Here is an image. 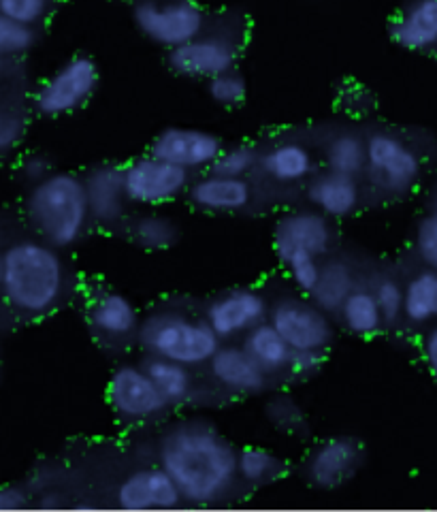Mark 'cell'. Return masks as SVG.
<instances>
[{"mask_svg":"<svg viewBox=\"0 0 437 512\" xmlns=\"http://www.w3.org/2000/svg\"><path fill=\"white\" fill-rule=\"evenodd\" d=\"M158 466L180 487L188 506H218L239 480V448L203 419L177 421L158 440Z\"/></svg>","mask_w":437,"mask_h":512,"instance_id":"1","label":"cell"},{"mask_svg":"<svg viewBox=\"0 0 437 512\" xmlns=\"http://www.w3.org/2000/svg\"><path fill=\"white\" fill-rule=\"evenodd\" d=\"M325 352H310V350H295L293 365H290V376L297 380H307L316 376L322 365H325Z\"/></svg>","mask_w":437,"mask_h":512,"instance_id":"42","label":"cell"},{"mask_svg":"<svg viewBox=\"0 0 437 512\" xmlns=\"http://www.w3.org/2000/svg\"><path fill=\"white\" fill-rule=\"evenodd\" d=\"M54 171L56 169H54L52 158L43 152H30V154L22 156L18 163V175L28 186L45 180L47 175H52Z\"/></svg>","mask_w":437,"mask_h":512,"instance_id":"41","label":"cell"},{"mask_svg":"<svg viewBox=\"0 0 437 512\" xmlns=\"http://www.w3.org/2000/svg\"><path fill=\"white\" fill-rule=\"evenodd\" d=\"M22 212L28 227L60 250L82 244L94 224L84 175L75 171H54L28 186Z\"/></svg>","mask_w":437,"mask_h":512,"instance_id":"3","label":"cell"},{"mask_svg":"<svg viewBox=\"0 0 437 512\" xmlns=\"http://www.w3.org/2000/svg\"><path fill=\"white\" fill-rule=\"evenodd\" d=\"M269 323L282 333V338L293 346V350L325 352L327 355L335 340L331 314L318 308L307 295L275 299L269 310Z\"/></svg>","mask_w":437,"mask_h":512,"instance_id":"9","label":"cell"},{"mask_svg":"<svg viewBox=\"0 0 437 512\" xmlns=\"http://www.w3.org/2000/svg\"><path fill=\"white\" fill-rule=\"evenodd\" d=\"M30 506V493L22 485H7L0 491V510L13 512Z\"/></svg>","mask_w":437,"mask_h":512,"instance_id":"44","label":"cell"},{"mask_svg":"<svg viewBox=\"0 0 437 512\" xmlns=\"http://www.w3.org/2000/svg\"><path fill=\"white\" fill-rule=\"evenodd\" d=\"M26 135V116L20 109L5 107L0 114V154L9 158L13 150L20 148Z\"/></svg>","mask_w":437,"mask_h":512,"instance_id":"40","label":"cell"},{"mask_svg":"<svg viewBox=\"0 0 437 512\" xmlns=\"http://www.w3.org/2000/svg\"><path fill=\"white\" fill-rule=\"evenodd\" d=\"M54 0H0V15L15 22L39 26L52 11Z\"/></svg>","mask_w":437,"mask_h":512,"instance_id":"39","label":"cell"},{"mask_svg":"<svg viewBox=\"0 0 437 512\" xmlns=\"http://www.w3.org/2000/svg\"><path fill=\"white\" fill-rule=\"evenodd\" d=\"M269 310L271 301L261 288L235 286L209 299L201 314L222 342H235L269 320Z\"/></svg>","mask_w":437,"mask_h":512,"instance_id":"11","label":"cell"},{"mask_svg":"<svg viewBox=\"0 0 437 512\" xmlns=\"http://www.w3.org/2000/svg\"><path fill=\"white\" fill-rule=\"evenodd\" d=\"M241 344H244L252 359L261 365L271 378L290 376V365H293L295 350L269 320L248 331L244 338H241Z\"/></svg>","mask_w":437,"mask_h":512,"instance_id":"25","label":"cell"},{"mask_svg":"<svg viewBox=\"0 0 437 512\" xmlns=\"http://www.w3.org/2000/svg\"><path fill=\"white\" fill-rule=\"evenodd\" d=\"M145 370L156 382V387L167 397V402L173 408H180L190 404L194 395H197V387H194V374L192 367L177 363L163 357H150L145 355Z\"/></svg>","mask_w":437,"mask_h":512,"instance_id":"28","label":"cell"},{"mask_svg":"<svg viewBox=\"0 0 437 512\" xmlns=\"http://www.w3.org/2000/svg\"><path fill=\"white\" fill-rule=\"evenodd\" d=\"M286 470V461L265 446H246L239 451V480L244 487L261 489L278 483Z\"/></svg>","mask_w":437,"mask_h":512,"instance_id":"31","label":"cell"},{"mask_svg":"<svg viewBox=\"0 0 437 512\" xmlns=\"http://www.w3.org/2000/svg\"><path fill=\"white\" fill-rule=\"evenodd\" d=\"M186 195L192 207L207 214H239L254 203V188L248 178H231L214 171L192 180Z\"/></svg>","mask_w":437,"mask_h":512,"instance_id":"20","label":"cell"},{"mask_svg":"<svg viewBox=\"0 0 437 512\" xmlns=\"http://www.w3.org/2000/svg\"><path fill=\"white\" fill-rule=\"evenodd\" d=\"M420 359L437 384V323L423 329V335H420Z\"/></svg>","mask_w":437,"mask_h":512,"instance_id":"43","label":"cell"},{"mask_svg":"<svg viewBox=\"0 0 437 512\" xmlns=\"http://www.w3.org/2000/svg\"><path fill=\"white\" fill-rule=\"evenodd\" d=\"M391 39L408 52L425 54L437 47V0H412L391 24Z\"/></svg>","mask_w":437,"mask_h":512,"instance_id":"22","label":"cell"},{"mask_svg":"<svg viewBox=\"0 0 437 512\" xmlns=\"http://www.w3.org/2000/svg\"><path fill=\"white\" fill-rule=\"evenodd\" d=\"M99 82V64L86 54H77L64 60L52 75L43 79L32 94V109L41 118L69 116L88 105Z\"/></svg>","mask_w":437,"mask_h":512,"instance_id":"7","label":"cell"},{"mask_svg":"<svg viewBox=\"0 0 437 512\" xmlns=\"http://www.w3.org/2000/svg\"><path fill=\"white\" fill-rule=\"evenodd\" d=\"M359 284V269H356L352 261L342 259V256H329V259L322 261L320 278L310 299L318 308L329 312L331 316H337V312L344 306V301L352 295V291Z\"/></svg>","mask_w":437,"mask_h":512,"instance_id":"24","label":"cell"},{"mask_svg":"<svg viewBox=\"0 0 437 512\" xmlns=\"http://www.w3.org/2000/svg\"><path fill=\"white\" fill-rule=\"evenodd\" d=\"M107 404L122 425L156 423L173 410L143 363H120L111 372Z\"/></svg>","mask_w":437,"mask_h":512,"instance_id":"6","label":"cell"},{"mask_svg":"<svg viewBox=\"0 0 437 512\" xmlns=\"http://www.w3.org/2000/svg\"><path fill=\"white\" fill-rule=\"evenodd\" d=\"M414 252L420 263L437 269V182L431 188L427 212L416 222Z\"/></svg>","mask_w":437,"mask_h":512,"instance_id":"35","label":"cell"},{"mask_svg":"<svg viewBox=\"0 0 437 512\" xmlns=\"http://www.w3.org/2000/svg\"><path fill=\"white\" fill-rule=\"evenodd\" d=\"M278 256L280 265L286 269L288 278L293 280V284L297 286V291L301 295L310 297L314 293V288L318 284L320 278V269H322V261L318 256L305 252V250H288Z\"/></svg>","mask_w":437,"mask_h":512,"instance_id":"33","label":"cell"},{"mask_svg":"<svg viewBox=\"0 0 437 512\" xmlns=\"http://www.w3.org/2000/svg\"><path fill=\"white\" fill-rule=\"evenodd\" d=\"M73 280L62 250L39 235L7 239L0 250V293L20 323L58 312L73 295Z\"/></svg>","mask_w":437,"mask_h":512,"instance_id":"2","label":"cell"},{"mask_svg":"<svg viewBox=\"0 0 437 512\" xmlns=\"http://www.w3.org/2000/svg\"><path fill=\"white\" fill-rule=\"evenodd\" d=\"M222 150L224 143L216 133L192 126H169L150 143V154L190 173L212 169Z\"/></svg>","mask_w":437,"mask_h":512,"instance_id":"15","label":"cell"},{"mask_svg":"<svg viewBox=\"0 0 437 512\" xmlns=\"http://www.w3.org/2000/svg\"><path fill=\"white\" fill-rule=\"evenodd\" d=\"M133 22L145 39L171 52L203 35L207 18L194 0H137Z\"/></svg>","mask_w":437,"mask_h":512,"instance_id":"8","label":"cell"},{"mask_svg":"<svg viewBox=\"0 0 437 512\" xmlns=\"http://www.w3.org/2000/svg\"><path fill=\"white\" fill-rule=\"evenodd\" d=\"M86 323L101 346L122 348L137 342L141 316L135 303L116 288H99L86 303Z\"/></svg>","mask_w":437,"mask_h":512,"instance_id":"13","label":"cell"},{"mask_svg":"<svg viewBox=\"0 0 437 512\" xmlns=\"http://www.w3.org/2000/svg\"><path fill=\"white\" fill-rule=\"evenodd\" d=\"M237 60L239 45L226 32H203L197 39L169 52L171 71L190 79H205V82L233 71Z\"/></svg>","mask_w":437,"mask_h":512,"instance_id":"14","label":"cell"},{"mask_svg":"<svg viewBox=\"0 0 437 512\" xmlns=\"http://www.w3.org/2000/svg\"><path fill=\"white\" fill-rule=\"evenodd\" d=\"M365 461L363 442L352 436L320 440L303 459V476L320 491H333L348 485L359 474Z\"/></svg>","mask_w":437,"mask_h":512,"instance_id":"12","label":"cell"},{"mask_svg":"<svg viewBox=\"0 0 437 512\" xmlns=\"http://www.w3.org/2000/svg\"><path fill=\"white\" fill-rule=\"evenodd\" d=\"M265 416L271 427H275V431H280L284 436L301 438L310 431V423H307L303 406L288 393L271 395L265 404Z\"/></svg>","mask_w":437,"mask_h":512,"instance_id":"32","label":"cell"},{"mask_svg":"<svg viewBox=\"0 0 437 512\" xmlns=\"http://www.w3.org/2000/svg\"><path fill=\"white\" fill-rule=\"evenodd\" d=\"M337 320L354 338H376L384 329V316L378 306V299L369 284H359L352 295L344 301Z\"/></svg>","mask_w":437,"mask_h":512,"instance_id":"27","label":"cell"},{"mask_svg":"<svg viewBox=\"0 0 437 512\" xmlns=\"http://www.w3.org/2000/svg\"><path fill=\"white\" fill-rule=\"evenodd\" d=\"M207 94L216 105L226 107V109L244 105L246 94H248L246 77L241 75L237 69L226 71L218 77H212L207 82Z\"/></svg>","mask_w":437,"mask_h":512,"instance_id":"38","label":"cell"},{"mask_svg":"<svg viewBox=\"0 0 437 512\" xmlns=\"http://www.w3.org/2000/svg\"><path fill=\"white\" fill-rule=\"evenodd\" d=\"M371 291H374L378 306L382 310L386 329L397 327L403 318V299H406V282H401L395 274H380L371 280Z\"/></svg>","mask_w":437,"mask_h":512,"instance_id":"34","label":"cell"},{"mask_svg":"<svg viewBox=\"0 0 437 512\" xmlns=\"http://www.w3.org/2000/svg\"><path fill=\"white\" fill-rule=\"evenodd\" d=\"M305 197L318 212L329 218L344 220L359 212L363 199V186L359 178L337 171H320L307 180Z\"/></svg>","mask_w":437,"mask_h":512,"instance_id":"21","label":"cell"},{"mask_svg":"<svg viewBox=\"0 0 437 512\" xmlns=\"http://www.w3.org/2000/svg\"><path fill=\"white\" fill-rule=\"evenodd\" d=\"M367 178L388 197H406L423 178V158L410 141L391 133L367 135Z\"/></svg>","mask_w":437,"mask_h":512,"instance_id":"5","label":"cell"},{"mask_svg":"<svg viewBox=\"0 0 437 512\" xmlns=\"http://www.w3.org/2000/svg\"><path fill=\"white\" fill-rule=\"evenodd\" d=\"M261 156L252 143H237V146L224 148L214 167L209 171L220 173V175H231V178H248L250 173L261 169Z\"/></svg>","mask_w":437,"mask_h":512,"instance_id":"36","label":"cell"},{"mask_svg":"<svg viewBox=\"0 0 437 512\" xmlns=\"http://www.w3.org/2000/svg\"><path fill=\"white\" fill-rule=\"evenodd\" d=\"M316 160L312 150L297 139L275 143L261 156V171L265 178L280 186H295L307 182L314 175Z\"/></svg>","mask_w":437,"mask_h":512,"instance_id":"23","label":"cell"},{"mask_svg":"<svg viewBox=\"0 0 437 512\" xmlns=\"http://www.w3.org/2000/svg\"><path fill=\"white\" fill-rule=\"evenodd\" d=\"M86 195L96 227L113 229L124 222L126 207L131 205L124 184V165L101 163L84 173Z\"/></svg>","mask_w":437,"mask_h":512,"instance_id":"19","label":"cell"},{"mask_svg":"<svg viewBox=\"0 0 437 512\" xmlns=\"http://www.w3.org/2000/svg\"><path fill=\"white\" fill-rule=\"evenodd\" d=\"M271 239L275 254L305 250L322 259V256H329L335 244V229L327 214L312 207V210H293L282 214L275 222Z\"/></svg>","mask_w":437,"mask_h":512,"instance_id":"17","label":"cell"},{"mask_svg":"<svg viewBox=\"0 0 437 512\" xmlns=\"http://www.w3.org/2000/svg\"><path fill=\"white\" fill-rule=\"evenodd\" d=\"M37 45V26L15 22L0 15V54L5 60H18Z\"/></svg>","mask_w":437,"mask_h":512,"instance_id":"37","label":"cell"},{"mask_svg":"<svg viewBox=\"0 0 437 512\" xmlns=\"http://www.w3.org/2000/svg\"><path fill=\"white\" fill-rule=\"evenodd\" d=\"M113 500L120 510H173L186 504L180 487L160 466L139 468L122 478Z\"/></svg>","mask_w":437,"mask_h":512,"instance_id":"18","label":"cell"},{"mask_svg":"<svg viewBox=\"0 0 437 512\" xmlns=\"http://www.w3.org/2000/svg\"><path fill=\"white\" fill-rule=\"evenodd\" d=\"M403 320L412 329H427L437 323V269L425 265L406 280Z\"/></svg>","mask_w":437,"mask_h":512,"instance_id":"26","label":"cell"},{"mask_svg":"<svg viewBox=\"0 0 437 512\" xmlns=\"http://www.w3.org/2000/svg\"><path fill=\"white\" fill-rule=\"evenodd\" d=\"M322 165L329 171L361 178L367 169V135L337 131L322 146Z\"/></svg>","mask_w":437,"mask_h":512,"instance_id":"29","label":"cell"},{"mask_svg":"<svg viewBox=\"0 0 437 512\" xmlns=\"http://www.w3.org/2000/svg\"><path fill=\"white\" fill-rule=\"evenodd\" d=\"M137 344L145 355L184 363L192 370L207 367L224 344L201 316L184 310H154L141 320Z\"/></svg>","mask_w":437,"mask_h":512,"instance_id":"4","label":"cell"},{"mask_svg":"<svg viewBox=\"0 0 437 512\" xmlns=\"http://www.w3.org/2000/svg\"><path fill=\"white\" fill-rule=\"evenodd\" d=\"M128 239L148 252H160V250H169L177 242H180L182 231L180 224H177L175 218L160 214V212H143L135 216L126 227Z\"/></svg>","mask_w":437,"mask_h":512,"instance_id":"30","label":"cell"},{"mask_svg":"<svg viewBox=\"0 0 437 512\" xmlns=\"http://www.w3.org/2000/svg\"><path fill=\"white\" fill-rule=\"evenodd\" d=\"M124 184L131 205L160 207L186 195L192 173L148 152L124 165Z\"/></svg>","mask_w":437,"mask_h":512,"instance_id":"10","label":"cell"},{"mask_svg":"<svg viewBox=\"0 0 437 512\" xmlns=\"http://www.w3.org/2000/svg\"><path fill=\"white\" fill-rule=\"evenodd\" d=\"M207 372L216 387L231 397H252L269 389L271 376L258 365L244 344L224 342L212 361L207 363Z\"/></svg>","mask_w":437,"mask_h":512,"instance_id":"16","label":"cell"}]
</instances>
